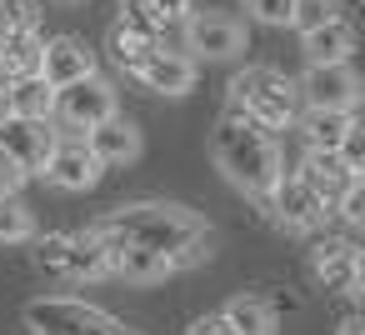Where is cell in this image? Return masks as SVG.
I'll use <instances>...</instances> for the list:
<instances>
[{
	"instance_id": "obj_1",
	"label": "cell",
	"mask_w": 365,
	"mask_h": 335,
	"mask_svg": "<svg viewBox=\"0 0 365 335\" xmlns=\"http://www.w3.org/2000/svg\"><path fill=\"white\" fill-rule=\"evenodd\" d=\"M96 240H125V245H145L155 255H165L170 270H190L200 260H210V225L170 200H140V205H120L115 215L91 225Z\"/></svg>"
},
{
	"instance_id": "obj_2",
	"label": "cell",
	"mask_w": 365,
	"mask_h": 335,
	"mask_svg": "<svg viewBox=\"0 0 365 335\" xmlns=\"http://www.w3.org/2000/svg\"><path fill=\"white\" fill-rule=\"evenodd\" d=\"M210 160H215V170L235 185V190H245L250 200H270V190H275V180L285 175V155H280V145H275V135L255 120V115H245L240 105H225L220 110V120H215V130H210Z\"/></svg>"
},
{
	"instance_id": "obj_3",
	"label": "cell",
	"mask_w": 365,
	"mask_h": 335,
	"mask_svg": "<svg viewBox=\"0 0 365 335\" xmlns=\"http://www.w3.org/2000/svg\"><path fill=\"white\" fill-rule=\"evenodd\" d=\"M230 105H240L245 115H255L265 130H290L300 115V96L295 81L275 66H245L230 76Z\"/></svg>"
},
{
	"instance_id": "obj_4",
	"label": "cell",
	"mask_w": 365,
	"mask_h": 335,
	"mask_svg": "<svg viewBox=\"0 0 365 335\" xmlns=\"http://www.w3.org/2000/svg\"><path fill=\"white\" fill-rule=\"evenodd\" d=\"M36 265L46 275H56V280L86 285V280H101L106 275V245L91 230H56V235H41L36 240Z\"/></svg>"
},
{
	"instance_id": "obj_5",
	"label": "cell",
	"mask_w": 365,
	"mask_h": 335,
	"mask_svg": "<svg viewBox=\"0 0 365 335\" xmlns=\"http://www.w3.org/2000/svg\"><path fill=\"white\" fill-rule=\"evenodd\" d=\"M26 330L31 335H120V320L91 300L41 295L26 305Z\"/></svg>"
},
{
	"instance_id": "obj_6",
	"label": "cell",
	"mask_w": 365,
	"mask_h": 335,
	"mask_svg": "<svg viewBox=\"0 0 365 335\" xmlns=\"http://www.w3.org/2000/svg\"><path fill=\"white\" fill-rule=\"evenodd\" d=\"M106 115H115V86L106 81V76H81V81H71V86H61L56 91V105H51V125H61V130H71V135H86L96 120H106Z\"/></svg>"
},
{
	"instance_id": "obj_7",
	"label": "cell",
	"mask_w": 365,
	"mask_h": 335,
	"mask_svg": "<svg viewBox=\"0 0 365 335\" xmlns=\"http://www.w3.org/2000/svg\"><path fill=\"white\" fill-rule=\"evenodd\" d=\"M180 41L190 61H230L245 51V26L220 11H190L180 21Z\"/></svg>"
},
{
	"instance_id": "obj_8",
	"label": "cell",
	"mask_w": 365,
	"mask_h": 335,
	"mask_svg": "<svg viewBox=\"0 0 365 335\" xmlns=\"http://www.w3.org/2000/svg\"><path fill=\"white\" fill-rule=\"evenodd\" d=\"M295 96H300V105L355 110V100H360V76H355L350 61H325V66L305 61V76L295 81Z\"/></svg>"
},
{
	"instance_id": "obj_9",
	"label": "cell",
	"mask_w": 365,
	"mask_h": 335,
	"mask_svg": "<svg viewBox=\"0 0 365 335\" xmlns=\"http://www.w3.org/2000/svg\"><path fill=\"white\" fill-rule=\"evenodd\" d=\"M101 170H106V165L91 155L86 135H56L46 165H41V175H46L56 190H91V185L101 180Z\"/></svg>"
},
{
	"instance_id": "obj_10",
	"label": "cell",
	"mask_w": 365,
	"mask_h": 335,
	"mask_svg": "<svg viewBox=\"0 0 365 335\" xmlns=\"http://www.w3.org/2000/svg\"><path fill=\"white\" fill-rule=\"evenodd\" d=\"M270 215L285 225V230H295V235H310V230H320L325 225V215H330V205L290 170V175H280L275 180V190H270Z\"/></svg>"
},
{
	"instance_id": "obj_11",
	"label": "cell",
	"mask_w": 365,
	"mask_h": 335,
	"mask_svg": "<svg viewBox=\"0 0 365 335\" xmlns=\"http://www.w3.org/2000/svg\"><path fill=\"white\" fill-rule=\"evenodd\" d=\"M310 275L325 285V290H340V295H355L360 290V245L355 240H340V235H325L315 250H310Z\"/></svg>"
},
{
	"instance_id": "obj_12",
	"label": "cell",
	"mask_w": 365,
	"mask_h": 335,
	"mask_svg": "<svg viewBox=\"0 0 365 335\" xmlns=\"http://www.w3.org/2000/svg\"><path fill=\"white\" fill-rule=\"evenodd\" d=\"M51 140H56L51 120H31V115L0 110V145H6L31 175H41V165H46V155H51Z\"/></svg>"
},
{
	"instance_id": "obj_13",
	"label": "cell",
	"mask_w": 365,
	"mask_h": 335,
	"mask_svg": "<svg viewBox=\"0 0 365 335\" xmlns=\"http://www.w3.org/2000/svg\"><path fill=\"white\" fill-rule=\"evenodd\" d=\"M135 81H140L145 91H155V96H185V91H195V61H190L185 51L155 46V51L135 66Z\"/></svg>"
},
{
	"instance_id": "obj_14",
	"label": "cell",
	"mask_w": 365,
	"mask_h": 335,
	"mask_svg": "<svg viewBox=\"0 0 365 335\" xmlns=\"http://www.w3.org/2000/svg\"><path fill=\"white\" fill-rule=\"evenodd\" d=\"M86 145L101 165H130V160H140V125L115 110V115H106L86 130Z\"/></svg>"
},
{
	"instance_id": "obj_15",
	"label": "cell",
	"mask_w": 365,
	"mask_h": 335,
	"mask_svg": "<svg viewBox=\"0 0 365 335\" xmlns=\"http://www.w3.org/2000/svg\"><path fill=\"white\" fill-rule=\"evenodd\" d=\"M91 71H96V51L81 36H56V41L41 46V76L56 91L71 86V81H81V76H91Z\"/></svg>"
},
{
	"instance_id": "obj_16",
	"label": "cell",
	"mask_w": 365,
	"mask_h": 335,
	"mask_svg": "<svg viewBox=\"0 0 365 335\" xmlns=\"http://www.w3.org/2000/svg\"><path fill=\"white\" fill-rule=\"evenodd\" d=\"M101 245H106V275H115V280L150 285V280L175 275V270L165 265V255H155V250H145V245H125V240H101Z\"/></svg>"
},
{
	"instance_id": "obj_17",
	"label": "cell",
	"mask_w": 365,
	"mask_h": 335,
	"mask_svg": "<svg viewBox=\"0 0 365 335\" xmlns=\"http://www.w3.org/2000/svg\"><path fill=\"white\" fill-rule=\"evenodd\" d=\"M295 175H300V180H305V185H310V190L325 200V205H330V200H335V195H340L350 180H360V170H350V165H345L335 150H310V145H305V155H300Z\"/></svg>"
},
{
	"instance_id": "obj_18",
	"label": "cell",
	"mask_w": 365,
	"mask_h": 335,
	"mask_svg": "<svg viewBox=\"0 0 365 335\" xmlns=\"http://www.w3.org/2000/svg\"><path fill=\"white\" fill-rule=\"evenodd\" d=\"M190 16V0H120V21L150 31V36H170L180 31V21Z\"/></svg>"
},
{
	"instance_id": "obj_19",
	"label": "cell",
	"mask_w": 365,
	"mask_h": 335,
	"mask_svg": "<svg viewBox=\"0 0 365 335\" xmlns=\"http://www.w3.org/2000/svg\"><path fill=\"white\" fill-rule=\"evenodd\" d=\"M350 120H355V110H325V105H300V115H295V125H290V130H300L310 150H335Z\"/></svg>"
},
{
	"instance_id": "obj_20",
	"label": "cell",
	"mask_w": 365,
	"mask_h": 335,
	"mask_svg": "<svg viewBox=\"0 0 365 335\" xmlns=\"http://www.w3.org/2000/svg\"><path fill=\"white\" fill-rule=\"evenodd\" d=\"M51 105H56V86L31 71V76H11V91H6V110L11 115H31V120H51Z\"/></svg>"
},
{
	"instance_id": "obj_21",
	"label": "cell",
	"mask_w": 365,
	"mask_h": 335,
	"mask_svg": "<svg viewBox=\"0 0 365 335\" xmlns=\"http://www.w3.org/2000/svg\"><path fill=\"white\" fill-rule=\"evenodd\" d=\"M300 51H305V61H315V66H325V61H350V56H355V31L335 16V21L305 31V36H300Z\"/></svg>"
},
{
	"instance_id": "obj_22",
	"label": "cell",
	"mask_w": 365,
	"mask_h": 335,
	"mask_svg": "<svg viewBox=\"0 0 365 335\" xmlns=\"http://www.w3.org/2000/svg\"><path fill=\"white\" fill-rule=\"evenodd\" d=\"M155 46H160V36H150V31L130 26V21H115L110 36H106V51H110V61H115L125 76H135V66H140Z\"/></svg>"
},
{
	"instance_id": "obj_23",
	"label": "cell",
	"mask_w": 365,
	"mask_h": 335,
	"mask_svg": "<svg viewBox=\"0 0 365 335\" xmlns=\"http://www.w3.org/2000/svg\"><path fill=\"white\" fill-rule=\"evenodd\" d=\"M220 315L235 325V335H275V310L260 295H235Z\"/></svg>"
},
{
	"instance_id": "obj_24",
	"label": "cell",
	"mask_w": 365,
	"mask_h": 335,
	"mask_svg": "<svg viewBox=\"0 0 365 335\" xmlns=\"http://www.w3.org/2000/svg\"><path fill=\"white\" fill-rule=\"evenodd\" d=\"M36 240V215L21 195H0V245H26Z\"/></svg>"
},
{
	"instance_id": "obj_25",
	"label": "cell",
	"mask_w": 365,
	"mask_h": 335,
	"mask_svg": "<svg viewBox=\"0 0 365 335\" xmlns=\"http://www.w3.org/2000/svg\"><path fill=\"white\" fill-rule=\"evenodd\" d=\"M325 21H335V0H295L290 6V31L295 36H305V31L325 26Z\"/></svg>"
},
{
	"instance_id": "obj_26",
	"label": "cell",
	"mask_w": 365,
	"mask_h": 335,
	"mask_svg": "<svg viewBox=\"0 0 365 335\" xmlns=\"http://www.w3.org/2000/svg\"><path fill=\"white\" fill-rule=\"evenodd\" d=\"M0 31H41V0H0Z\"/></svg>"
},
{
	"instance_id": "obj_27",
	"label": "cell",
	"mask_w": 365,
	"mask_h": 335,
	"mask_svg": "<svg viewBox=\"0 0 365 335\" xmlns=\"http://www.w3.org/2000/svg\"><path fill=\"white\" fill-rule=\"evenodd\" d=\"M330 210H340V220H345V225H360V220H365V185H360V180H350V185L330 200Z\"/></svg>"
},
{
	"instance_id": "obj_28",
	"label": "cell",
	"mask_w": 365,
	"mask_h": 335,
	"mask_svg": "<svg viewBox=\"0 0 365 335\" xmlns=\"http://www.w3.org/2000/svg\"><path fill=\"white\" fill-rule=\"evenodd\" d=\"M335 155H340L350 170H365V130H360V120H350V125H345V135H340Z\"/></svg>"
},
{
	"instance_id": "obj_29",
	"label": "cell",
	"mask_w": 365,
	"mask_h": 335,
	"mask_svg": "<svg viewBox=\"0 0 365 335\" xmlns=\"http://www.w3.org/2000/svg\"><path fill=\"white\" fill-rule=\"evenodd\" d=\"M290 6H295V0H245V11L260 26H290Z\"/></svg>"
},
{
	"instance_id": "obj_30",
	"label": "cell",
	"mask_w": 365,
	"mask_h": 335,
	"mask_svg": "<svg viewBox=\"0 0 365 335\" xmlns=\"http://www.w3.org/2000/svg\"><path fill=\"white\" fill-rule=\"evenodd\" d=\"M31 180V170L6 150V145H0V195H21V185Z\"/></svg>"
},
{
	"instance_id": "obj_31",
	"label": "cell",
	"mask_w": 365,
	"mask_h": 335,
	"mask_svg": "<svg viewBox=\"0 0 365 335\" xmlns=\"http://www.w3.org/2000/svg\"><path fill=\"white\" fill-rule=\"evenodd\" d=\"M185 335H235V325H230L225 315H200V320H195Z\"/></svg>"
},
{
	"instance_id": "obj_32",
	"label": "cell",
	"mask_w": 365,
	"mask_h": 335,
	"mask_svg": "<svg viewBox=\"0 0 365 335\" xmlns=\"http://www.w3.org/2000/svg\"><path fill=\"white\" fill-rule=\"evenodd\" d=\"M335 335H365V325L350 315V320H340V330H335Z\"/></svg>"
},
{
	"instance_id": "obj_33",
	"label": "cell",
	"mask_w": 365,
	"mask_h": 335,
	"mask_svg": "<svg viewBox=\"0 0 365 335\" xmlns=\"http://www.w3.org/2000/svg\"><path fill=\"white\" fill-rule=\"evenodd\" d=\"M61 6H81V0H61Z\"/></svg>"
}]
</instances>
